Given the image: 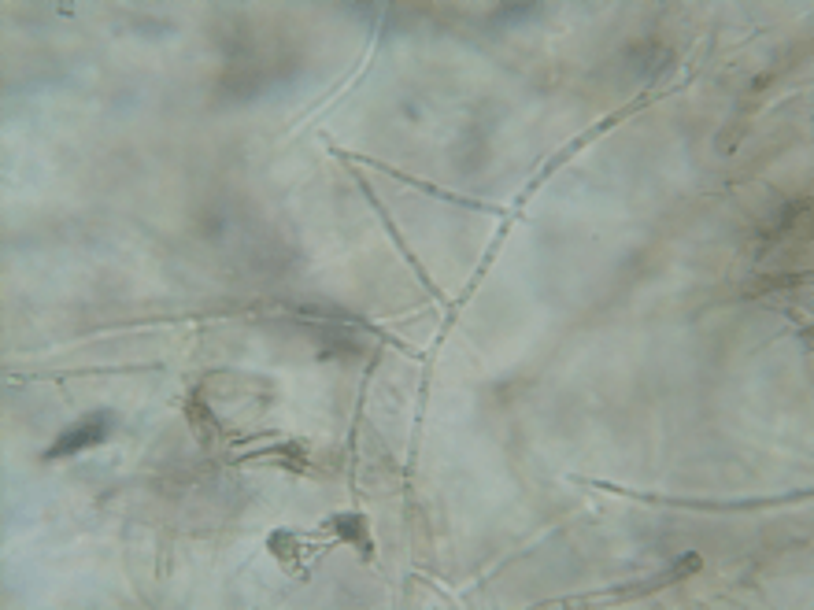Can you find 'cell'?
Returning a JSON list of instances; mask_svg holds the SVG:
<instances>
[{"mask_svg": "<svg viewBox=\"0 0 814 610\" xmlns=\"http://www.w3.org/2000/svg\"><path fill=\"white\" fill-rule=\"evenodd\" d=\"M537 12H541V4H500V8H493V19H489V23L493 26L526 23V19H533Z\"/></svg>", "mask_w": 814, "mask_h": 610, "instance_id": "cell-2", "label": "cell"}, {"mask_svg": "<svg viewBox=\"0 0 814 610\" xmlns=\"http://www.w3.org/2000/svg\"><path fill=\"white\" fill-rule=\"evenodd\" d=\"M115 429V415L111 411H97V415H86L82 422H74L71 429H63V437L49 448V459H63V455H78L86 448H97L108 440V433Z\"/></svg>", "mask_w": 814, "mask_h": 610, "instance_id": "cell-1", "label": "cell"}]
</instances>
